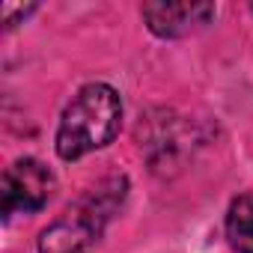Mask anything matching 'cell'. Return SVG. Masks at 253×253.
Masks as SVG:
<instances>
[{
	"label": "cell",
	"instance_id": "1",
	"mask_svg": "<svg viewBox=\"0 0 253 253\" xmlns=\"http://www.w3.org/2000/svg\"><path fill=\"white\" fill-rule=\"evenodd\" d=\"M119 119H122V101L113 86L107 84L84 86L63 110L57 128V155L63 161H75L86 152L107 146L119 131Z\"/></svg>",
	"mask_w": 253,
	"mask_h": 253
},
{
	"label": "cell",
	"instance_id": "2",
	"mask_svg": "<svg viewBox=\"0 0 253 253\" xmlns=\"http://www.w3.org/2000/svg\"><path fill=\"white\" fill-rule=\"evenodd\" d=\"M54 191V176L51 170L36 161V158H21L12 167H6L3 173V188H0V197H3V214H30L39 211L48 197Z\"/></svg>",
	"mask_w": 253,
	"mask_h": 253
},
{
	"label": "cell",
	"instance_id": "3",
	"mask_svg": "<svg viewBox=\"0 0 253 253\" xmlns=\"http://www.w3.org/2000/svg\"><path fill=\"white\" fill-rule=\"evenodd\" d=\"M214 18L211 3H143V21L155 36L179 39Z\"/></svg>",
	"mask_w": 253,
	"mask_h": 253
},
{
	"label": "cell",
	"instance_id": "4",
	"mask_svg": "<svg viewBox=\"0 0 253 253\" xmlns=\"http://www.w3.org/2000/svg\"><path fill=\"white\" fill-rule=\"evenodd\" d=\"M98 232H101V223L84 206H75L66 211V217H60L54 226L42 232L39 250L42 253H81Z\"/></svg>",
	"mask_w": 253,
	"mask_h": 253
},
{
	"label": "cell",
	"instance_id": "5",
	"mask_svg": "<svg viewBox=\"0 0 253 253\" xmlns=\"http://www.w3.org/2000/svg\"><path fill=\"white\" fill-rule=\"evenodd\" d=\"M226 238L238 253H253V194H241L229 206Z\"/></svg>",
	"mask_w": 253,
	"mask_h": 253
},
{
	"label": "cell",
	"instance_id": "6",
	"mask_svg": "<svg viewBox=\"0 0 253 253\" xmlns=\"http://www.w3.org/2000/svg\"><path fill=\"white\" fill-rule=\"evenodd\" d=\"M33 9H36V6H12V3H3V24L12 27L18 15H27V12H33Z\"/></svg>",
	"mask_w": 253,
	"mask_h": 253
}]
</instances>
